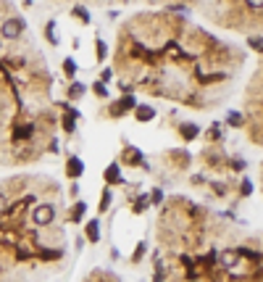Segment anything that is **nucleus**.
I'll list each match as a JSON object with an SVG mask.
<instances>
[{"label":"nucleus","instance_id":"f257e3e1","mask_svg":"<svg viewBox=\"0 0 263 282\" xmlns=\"http://www.w3.org/2000/svg\"><path fill=\"white\" fill-rule=\"evenodd\" d=\"M26 32V21L19 19V16H11L3 21V27H0V35H3L6 40H19L21 35Z\"/></svg>","mask_w":263,"mask_h":282},{"label":"nucleus","instance_id":"f03ea898","mask_svg":"<svg viewBox=\"0 0 263 282\" xmlns=\"http://www.w3.org/2000/svg\"><path fill=\"white\" fill-rule=\"evenodd\" d=\"M53 219H55V209L50 206V203L35 206V211H32V222H35L37 227H50V224H53Z\"/></svg>","mask_w":263,"mask_h":282},{"label":"nucleus","instance_id":"7ed1b4c3","mask_svg":"<svg viewBox=\"0 0 263 282\" xmlns=\"http://www.w3.org/2000/svg\"><path fill=\"white\" fill-rule=\"evenodd\" d=\"M240 264V250H224L221 253V266L224 269H235Z\"/></svg>","mask_w":263,"mask_h":282},{"label":"nucleus","instance_id":"20e7f679","mask_svg":"<svg viewBox=\"0 0 263 282\" xmlns=\"http://www.w3.org/2000/svg\"><path fill=\"white\" fill-rule=\"evenodd\" d=\"M134 116H137V121H150V119H156V108H150V106H134Z\"/></svg>","mask_w":263,"mask_h":282},{"label":"nucleus","instance_id":"39448f33","mask_svg":"<svg viewBox=\"0 0 263 282\" xmlns=\"http://www.w3.org/2000/svg\"><path fill=\"white\" fill-rule=\"evenodd\" d=\"M66 171H69V177H71V180H76V177H79L82 171H84V164H82L79 159H76V156H71V159H69V166H66Z\"/></svg>","mask_w":263,"mask_h":282},{"label":"nucleus","instance_id":"423d86ee","mask_svg":"<svg viewBox=\"0 0 263 282\" xmlns=\"http://www.w3.org/2000/svg\"><path fill=\"white\" fill-rule=\"evenodd\" d=\"M87 240L90 243H98L100 240V222H98V219L87 222Z\"/></svg>","mask_w":263,"mask_h":282},{"label":"nucleus","instance_id":"0eeeda50","mask_svg":"<svg viewBox=\"0 0 263 282\" xmlns=\"http://www.w3.org/2000/svg\"><path fill=\"white\" fill-rule=\"evenodd\" d=\"M134 106H137V103H134V98H132V95H127V98H121V103H119V106H113L111 111H113V114L119 116L121 111H132Z\"/></svg>","mask_w":263,"mask_h":282},{"label":"nucleus","instance_id":"6e6552de","mask_svg":"<svg viewBox=\"0 0 263 282\" xmlns=\"http://www.w3.org/2000/svg\"><path fill=\"white\" fill-rule=\"evenodd\" d=\"M179 132H182V137L184 140H192V137H197V124H182V127H179Z\"/></svg>","mask_w":263,"mask_h":282},{"label":"nucleus","instance_id":"1a4fd4ad","mask_svg":"<svg viewBox=\"0 0 263 282\" xmlns=\"http://www.w3.org/2000/svg\"><path fill=\"white\" fill-rule=\"evenodd\" d=\"M71 13H74V16L79 19V21H84V24H90V21H92V19H90V11H87V8H82V6H76Z\"/></svg>","mask_w":263,"mask_h":282},{"label":"nucleus","instance_id":"9d476101","mask_svg":"<svg viewBox=\"0 0 263 282\" xmlns=\"http://www.w3.org/2000/svg\"><path fill=\"white\" fill-rule=\"evenodd\" d=\"M226 124H231V127H242V114L240 111H229L226 114Z\"/></svg>","mask_w":263,"mask_h":282},{"label":"nucleus","instance_id":"9b49d317","mask_svg":"<svg viewBox=\"0 0 263 282\" xmlns=\"http://www.w3.org/2000/svg\"><path fill=\"white\" fill-rule=\"evenodd\" d=\"M79 95H84V85H79V82H74L71 87H69V98L71 100H76Z\"/></svg>","mask_w":263,"mask_h":282},{"label":"nucleus","instance_id":"f8f14e48","mask_svg":"<svg viewBox=\"0 0 263 282\" xmlns=\"http://www.w3.org/2000/svg\"><path fill=\"white\" fill-rule=\"evenodd\" d=\"M45 35H48V42H50V45H58V37H55V21H48V27H45Z\"/></svg>","mask_w":263,"mask_h":282},{"label":"nucleus","instance_id":"ddd939ff","mask_svg":"<svg viewBox=\"0 0 263 282\" xmlns=\"http://www.w3.org/2000/svg\"><path fill=\"white\" fill-rule=\"evenodd\" d=\"M105 180H108V182H119V164H113L111 169L105 171Z\"/></svg>","mask_w":263,"mask_h":282},{"label":"nucleus","instance_id":"4468645a","mask_svg":"<svg viewBox=\"0 0 263 282\" xmlns=\"http://www.w3.org/2000/svg\"><path fill=\"white\" fill-rule=\"evenodd\" d=\"M108 206H111V193L105 190V193H103V198H100V211H105Z\"/></svg>","mask_w":263,"mask_h":282},{"label":"nucleus","instance_id":"2eb2a0df","mask_svg":"<svg viewBox=\"0 0 263 282\" xmlns=\"http://www.w3.org/2000/svg\"><path fill=\"white\" fill-rule=\"evenodd\" d=\"M95 50H98V61H103V58H105V45H103V40L95 42Z\"/></svg>","mask_w":263,"mask_h":282},{"label":"nucleus","instance_id":"dca6fc26","mask_svg":"<svg viewBox=\"0 0 263 282\" xmlns=\"http://www.w3.org/2000/svg\"><path fill=\"white\" fill-rule=\"evenodd\" d=\"M247 45H250V48H255V50H263V37H250V42H247Z\"/></svg>","mask_w":263,"mask_h":282},{"label":"nucleus","instance_id":"f3484780","mask_svg":"<svg viewBox=\"0 0 263 282\" xmlns=\"http://www.w3.org/2000/svg\"><path fill=\"white\" fill-rule=\"evenodd\" d=\"M253 193V185H250V180H245L242 182V195H250Z\"/></svg>","mask_w":263,"mask_h":282},{"label":"nucleus","instance_id":"a211bd4d","mask_svg":"<svg viewBox=\"0 0 263 282\" xmlns=\"http://www.w3.org/2000/svg\"><path fill=\"white\" fill-rule=\"evenodd\" d=\"M95 92H98L100 98H105V95H108V90H105V85H103V82H98V85H95Z\"/></svg>","mask_w":263,"mask_h":282},{"label":"nucleus","instance_id":"6ab92c4d","mask_svg":"<svg viewBox=\"0 0 263 282\" xmlns=\"http://www.w3.org/2000/svg\"><path fill=\"white\" fill-rule=\"evenodd\" d=\"M82 209H84V203H76V209H74V219H82Z\"/></svg>","mask_w":263,"mask_h":282},{"label":"nucleus","instance_id":"aec40b11","mask_svg":"<svg viewBox=\"0 0 263 282\" xmlns=\"http://www.w3.org/2000/svg\"><path fill=\"white\" fill-rule=\"evenodd\" d=\"M245 3L250 8H263V0H245Z\"/></svg>","mask_w":263,"mask_h":282},{"label":"nucleus","instance_id":"412c9836","mask_svg":"<svg viewBox=\"0 0 263 282\" xmlns=\"http://www.w3.org/2000/svg\"><path fill=\"white\" fill-rule=\"evenodd\" d=\"M6 206H8V200H6V195H3V193H0V214L6 211Z\"/></svg>","mask_w":263,"mask_h":282},{"label":"nucleus","instance_id":"4be33fe9","mask_svg":"<svg viewBox=\"0 0 263 282\" xmlns=\"http://www.w3.org/2000/svg\"><path fill=\"white\" fill-rule=\"evenodd\" d=\"M66 71H69V74H74V71H76V66H74V61H66Z\"/></svg>","mask_w":263,"mask_h":282}]
</instances>
